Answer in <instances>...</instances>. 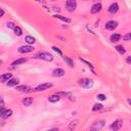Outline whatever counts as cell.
Masks as SVG:
<instances>
[{"instance_id":"2e32d148","label":"cell","mask_w":131,"mask_h":131,"mask_svg":"<svg viewBox=\"0 0 131 131\" xmlns=\"http://www.w3.org/2000/svg\"><path fill=\"white\" fill-rule=\"evenodd\" d=\"M59 99H60V96H59V95H57V94L50 95L49 97H48V100H49L50 102H57Z\"/></svg>"},{"instance_id":"ac0fdd59","label":"cell","mask_w":131,"mask_h":131,"mask_svg":"<svg viewBox=\"0 0 131 131\" xmlns=\"http://www.w3.org/2000/svg\"><path fill=\"white\" fill-rule=\"evenodd\" d=\"M11 115H12V111H11V110H5V111H3L1 117H2L3 119H7V118H9Z\"/></svg>"},{"instance_id":"cb8c5ba5","label":"cell","mask_w":131,"mask_h":131,"mask_svg":"<svg viewBox=\"0 0 131 131\" xmlns=\"http://www.w3.org/2000/svg\"><path fill=\"white\" fill-rule=\"evenodd\" d=\"M65 61H66V63L69 65V66H70V67H74V63H73V60L70 58V57H68V56H66L65 57Z\"/></svg>"},{"instance_id":"8d00e7d4","label":"cell","mask_w":131,"mask_h":131,"mask_svg":"<svg viewBox=\"0 0 131 131\" xmlns=\"http://www.w3.org/2000/svg\"><path fill=\"white\" fill-rule=\"evenodd\" d=\"M36 1H40V0H36Z\"/></svg>"},{"instance_id":"5bb4252c","label":"cell","mask_w":131,"mask_h":131,"mask_svg":"<svg viewBox=\"0 0 131 131\" xmlns=\"http://www.w3.org/2000/svg\"><path fill=\"white\" fill-rule=\"evenodd\" d=\"M17 90L19 91V92H30L32 89L28 86H25V85H22V86H18L17 87Z\"/></svg>"},{"instance_id":"8fae6325","label":"cell","mask_w":131,"mask_h":131,"mask_svg":"<svg viewBox=\"0 0 131 131\" xmlns=\"http://www.w3.org/2000/svg\"><path fill=\"white\" fill-rule=\"evenodd\" d=\"M10 78H12V74H10V73H5L2 76H0V81L4 83V82H7Z\"/></svg>"},{"instance_id":"52a82bcc","label":"cell","mask_w":131,"mask_h":131,"mask_svg":"<svg viewBox=\"0 0 131 131\" xmlns=\"http://www.w3.org/2000/svg\"><path fill=\"white\" fill-rule=\"evenodd\" d=\"M103 126H105V121H103V120H99V121L94 122V124L91 126V129L92 130H99Z\"/></svg>"},{"instance_id":"44dd1931","label":"cell","mask_w":131,"mask_h":131,"mask_svg":"<svg viewBox=\"0 0 131 131\" xmlns=\"http://www.w3.org/2000/svg\"><path fill=\"white\" fill-rule=\"evenodd\" d=\"M25 41L28 44H34L36 42V40H35V38L34 37H32V36H26V38H25Z\"/></svg>"},{"instance_id":"d4e9b609","label":"cell","mask_w":131,"mask_h":131,"mask_svg":"<svg viewBox=\"0 0 131 131\" xmlns=\"http://www.w3.org/2000/svg\"><path fill=\"white\" fill-rule=\"evenodd\" d=\"M101 109H102V105H100V103H95L92 108V111H98V110H101Z\"/></svg>"},{"instance_id":"3957f363","label":"cell","mask_w":131,"mask_h":131,"mask_svg":"<svg viewBox=\"0 0 131 131\" xmlns=\"http://www.w3.org/2000/svg\"><path fill=\"white\" fill-rule=\"evenodd\" d=\"M66 7H67V10L68 11H74L77 7V1L76 0H68L67 3H66Z\"/></svg>"},{"instance_id":"277c9868","label":"cell","mask_w":131,"mask_h":131,"mask_svg":"<svg viewBox=\"0 0 131 131\" xmlns=\"http://www.w3.org/2000/svg\"><path fill=\"white\" fill-rule=\"evenodd\" d=\"M122 125H123V121L122 120H117V121L113 122V124L110 126V128H111L112 130H114V131H117V130L121 129Z\"/></svg>"},{"instance_id":"83f0119b","label":"cell","mask_w":131,"mask_h":131,"mask_svg":"<svg viewBox=\"0 0 131 131\" xmlns=\"http://www.w3.org/2000/svg\"><path fill=\"white\" fill-rule=\"evenodd\" d=\"M97 98H98L99 100H105L107 97H106L105 94H98V95H97Z\"/></svg>"},{"instance_id":"9c48e42d","label":"cell","mask_w":131,"mask_h":131,"mask_svg":"<svg viewBox=\"0 0 131 131\" xmlns=\"http://www.w3.org/2000/svg\"><path fill=\"white\" fill-rule=\"evenodd\" d=\"M19 83V78H10L7 82H6V84H7V86H9V87L17 86Z\"/></svg>"},{"instance_id":"ba28073f","label":"cell","mask_w":131,"mask_h":131,"mask_svg":"<svg viewBox=\"0 0 131 131\" xmlns=\"http://www.w3.org/2000/svg\"><path fill=\"white\" fill-rule=\"evenodd\" d=\"M50 87H52V84L51 83H43V84L37 86L35 88V91H44V90H46V89L50 88Z\"/></svg>"},{"instance_id":"d6986e66","label":"cell","mask_w":131,"mask_h":131,"mask_svg":"<svg viewBox=\"0 0 131 131\" xmlns=\"http://www.w3.org/2000/svg\"><path fill=\"white\" fill-rule=\"evenodd\" d=\"M27 61V58H19V59H16L15 61H12L11 66H19V65H22L24 63Z\"/></svg>"},{"instance_id":"1f68e13d","label":"cell","mask_w":131,"mask_h":131,"mask_svg":"<svg viewBox=\"0 0 131 131\" xmlns=\"http://www.w3.org/2000/svg\"><path fill=\"white\" fill-rule=\"evenodd\" d=\"M4 13H5L4 10H3L2 8H0V18H2V17L4 16Z\"/></svg>"},{"instance_id":"484cf974","label":"cell","mask_w":131,"mask_h":131,"mask_svg":"<svg viewBox=\"0 0 131 131\" xmlns=\"http://www.w3.org/2000/svg\"><path fill=\"white\" fill-rule=\"evenodd\" d=\"M77 122H78V121L71 122V124H70V125H69V127H68V129H69V130H72V129H74L76 126H77Z\"/></svg>"},{"instance_id":"f546056e","label":"cell","mask_w":131,"mask_h":131,"mask_svg":"<svg viewBox=\"0 0 131 131\" xmlns=\"http://www.w3.org/2000/svg\"><path fill=\"white\" fill-rule=\"evenodd\" d=\"M15 24H13V23H7V28H9V29H15Z\"/></svg>"},{"instance_id":"ffe728a7","label":"cell","mask_w":131,"mask_h":131,"mask_svg":"<svg viewBox=\"0 0 131 131\" xmlns=\"http://www.w3.org/2000/svg\"><path fill=\"white\" fill-rule=\"evenodd\" d=\"M53 17L56 18V19H60V20H63V22H65V23H71V19H70L65 18V17H63V16H59V15H54Z\"/></svg>"},{"instance_id":"4fadbf2b","label":"cell","mask_w":131,"mask_h":131,"mask_svg":"<svg viewBox=\"0 0 131 131\" xmlns=\"http://www.w3.org/2000/svg\"><path fill=\"white\" fill-rule=\"evenodd\" d=\"M52 74H53L54 77H63V76L65 75V71L63 70V69H56Z\"/></svg>"},{"instance_id":"f1b7e54d","label":"cell","mask_w":131,"mask_h":131,"mask_svg":"<svg viewBox=\"0 0 131 131\" xmlns=\"http://www.w3.org/2000/svg\"><path fill=\"white\" fill-rule=\"evenodd\" d=\"M3 108H4V100L1 96H0V110L3 109Z\"/></svg>"},{"instance_id":"8992f818","label":"cell","mask_w":131,"mask_h":131,"mask_svg":"<svg viewBox=\"0 0 131 131\" xmlns=\"http://www.w3.org/2000/svg\"><path fill=\"white\" fill-rule=\"evenodd\" d=\"M33 50H34V47H32L30 45L20 46L19 48V52H20V53H29V52H32Z\"/></svg>"},{"instance_id":"4dcf8cb0","label":"cell","mask_w":131,"mask_h":131,"mask_svg":"<svg viewBox=\"0 0 131 131\" xmlns=\"http://www.w3.org/2000/svg\"><path fill=\"white\" fill-rule=\"evenodd\" d=\"M123 39H124V40H126V41H130V34L128 33L125 37H123Z\"/></svg>"},{"instance_id":"4316f807","label":"cell","mask_w":131,"mask_h":131,"mask_svg":"<svg viewBox=\"0 0 131 131\" xmlns=\"http://www.w3.org/2000/svg\"><path fill=\"white\" fill-rule=\"evenodd\" d=\"M52 49H53L54 51H56V52H57V53L59 54V56H63V52H61V51L58 49L57 47H56V46H52Z\"/></svg>"},{"instance_id":"e575fe53","label":"cell","mask_w":131,"mask_h":131,"mask_svg":"<svg viewBox=\"0 0 131 131\" xmlns=\"http://www.w3.org/2000/svg\"><path fill=\"white\" fill-rule=\"evenodd\" d=\"M2 64V60H0V65H1Z\"/></svg>"},{"instance_id":"7402d4cb","label":"cell","mask_w":131,"mask_h":131,"mask_svg":"<svg viewBox=\"0 0 131 131\" xmlns=\"http://www.w3.org/2000/svg\"><path fill=\"white\" fill-rule=\"evenodd\" d=\"M115 49H116L117 51H118L120 54H124V53L126 52V50H125V47H124V46H122V45H117V46L115 47Z\"/></svg>"},{"instance_id":"e0dca14e","label":"cell","mask_w":131,"mask_h":131,"mask_svg":"<svg viewBox=\"0 0 131 131\" xmlns=\"http://www.w3.org/2000/svg\"><path fill=\"white\" fill-rule=\"evenodd\" d=\"M121 39V35L120 34H118V33H115V34H113V35H111V41L112 42H118V41Z\"/></svg>"},{"instance_id":"d590c367","label":"cell","mask_w":131,"mask_h":131,"mask_svg":"<svg viewBox=\"0 0 131 131\" xmlns=\"http://www.w3.org/2000/svg\"><path fill=\"white\" fill-rule=\"evenodd\" d=\"M51 1H56V0H51Z\"/></svg>"},{"instance_id":"30bf717a","label":"cell","mask_w":131,"mask_h":131,"mask_svg":"<svg viewBox=\"0 0 131 131\" xmlns=\"http://www.w3.org/2000/svg\"><path fill=\"white\" fill-rule=\"evenodd\" d=\"M102 8V6L100 3H95L92 7H91V13H93V15H95V13H98Z\"/></svg>"},{"instance_id":"d6a6232c","label":"cell","mask_w":131,"mask_h":131,"mask_svg":"<svg viewBox=\"0 0 131 131\" xmlns=\"http://www.w3.org/2000/svg\"><path fill=\"white\" fill-rule=\"evenodd\" d=\"M127 63H128V64L131 63V57H130V56H128V58H127Z\"/></svg>"},{"instance_id":"6da1fadb","label":"cell","mask_w":131,"mask_h":131,"mask_svg":"<svg viewBox=\"0 0 131 131\" xmlns=\"http://www.w3.org/2000/svg\"><path fill=\"white\" fill-rule=\"evenodd\" d=\"M79 85L83 88H90L93 86V80L89 78H83L79 80Z\"/></svg>"},{"instance_id":"7a4b0ae2","label":"cell","mask_w":131,"mask_h":131,"mask_svg":"<svg viewBox=\"0 0 131 131\" xmlns=\"http://www.w3.org/2000/svg\"><path fill=\"white\" fill-rule=\"evenodd\" d=\"M35 57L36 58H40V59H43V60H46V61H52L53 60V56H51L50 53H48V52H39Z\"/></svg>"},{"instance_id":"7c38bea8","label":"cell","mask_w":131,"mask_h":131,"mask_svg":"<svg viewBox=\"0 0 131 131\" xmlns=\"http://www.w3.org/2000/svg\"><path fill=\"white\" fill-rule=\"evenodd\" d=\"M118 10H119V5H118V3H113L109 7V11L111 12V13H116V12H118Z\"/></svg>"},{"instance_id":"9a60e30c","label":"cell","mask_w":131,"mask_h":131,"mask_svg":"<svg viewBox=\"0 0 131 131\" xmlns=\"http://www.w3.org/2000/svg\"><path fill=\"white\" fill-rule=\"evenodd\" d=\"M23 105L25 106V107H30L32 103H33V98L32 97H26V98H24L23 99Z\"/></svg>"},{"instance_id":"836d02e7","label":"cell","mask_w":131,"mask_h":131,"mask_svg":"<svg viewBox=\"0 0 131 131\" xmlns=\"http://www.w3.org/2000/svg\"><path fill=\"white\" fill-rule=\"evenodd\" d=\"M2 113H3V109H1V110H0V117H1Z\"/></svg>"},{"instance_id":"5b68a950","label":"cell","mask_w":131,"mask_h":131,"mask_svg":"<svg viewBox=\"0 0 131 131\" xmlns=\"http://www.w3.org/2000/svg\"><path fill=\"white\" fill-rule=\"evenodd\" d=\"M117 26H118V23L117 22H115V20H109L106 24V29L109 31H113L117 28Z\"/></svg>"},{"instance_id":"603a6c76","label":"cell","mask_w":131,"mask_h":131,"mask_svg":"<svg viewBox=\"0 0 131 131\" xmlns=\"http://www.w3.org/2000/svg\"><path fill=\"white\" fill-rule=\"evenodd\" d=\"M15 33H16V35L17 36H22V34H23V31H22V29L19 28V27H18V26H16L15 27Z\"/></svg>"}]
</instances>
